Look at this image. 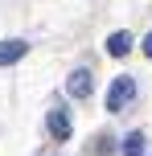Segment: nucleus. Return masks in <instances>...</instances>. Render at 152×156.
Listing matches in <instances>:
<instances>
[{
    "instance_id": "6",
    "label": "nucleus",
    "mask_w": 152,
    "mask_h": 156,
    "mask_svg": "<svg viewBox=\"0 0 152 156\" xmlns=\"http://www.w3.org/2000/svg\"><path fill=\"white\" fill-rule=\"evenodd\" d=\"M144 148H148V144H144V132H128V136H123V156H144Z\"/></svg>"
},
{
    "instance_id": "5",
    "label": "nucleus",
    "mask_w": 152,
    "mask_h": 156,
    "mask_svg": "<svg viewBox=\"0 0 152 156\" xmlns=\"http://www.w3.org/2000/svg\"><path fill=\"white\" fill-rule=\"evenodd\" d=\"M107 54L111 58H128L132 54V33H111L107 37Z\"/></svg>"
},
{
    "instance_id": "3",
    "label": "nucleus",
    "mask_w": 152,
    "mask_h": 156,
    "mask_svg": "<svg viewBox=\"0 0 152 156\" xmlns=\"http://www.w3.org/2000/svg\"><path fill=\"white\" fill-rule=\"evenodd\" d=\"M25 54H29V41H21V37H12V41H0V66H12V62H21Z\"/></svg>"
},
{
    "instance_id": "1",
    "label": "nucleus",
    "mask_w": 152,
    "mask_h": 156,
    "mask_svg": "<svg viewBox=\"0 0 152 156\" xmlns=\"http://www.w3.org/2000/svg\"><path fill=\"white\" fill-rule=\"evenodd\" d=\"M132 99H136V78H132V74H119L111 82V90H107V111H123Z\"/></svg>"
},
{
    "instance_id": "4",
    "label": "nucleus",
    "mask_w": 152,
    "mask_h": 156,
    "mask_svg": "<svg viewBox=\"0 0 152 156\" xmlns=\"http://www.w3.org/2000/svg\"><path fill=\"white\" fill-rule=\"evenodd\" d=\"M45 123H49V136H54V140H70V115H66L62 107H54V111H49V119H45Z\"/></svg>"
},
{
    "instance_id": "2",
    "label": "nucleus",
    "mask_w": 152,
    "mask_h": 156,
    "mask_svg": "<svg viewBox=\"0 0 152 156\" xmlns=\"http://www.w3.org/2000/svg\"><path fill=\"white\" fill-rule=\"evenodd\" d=\"M90 90H95L90 70H74L70 78H66V94H70V99H90Z\"/></svg>"
},
{
    "instance_id": "7",
    "label": "nucleus",
    "mask_w": 152,
    "mask_h": 156,
    "mask_svg": "<svg viewBox=\"0 0 152 156\" xmlns=\"http://www.w3.org/2000/svg\"><path fill=\"white\" fill-rule=\"evenodd\" d=\"M140 49H144V54L152 58V33H148V37H144V41H140Z\"/></svg>"
}]
</instances>
